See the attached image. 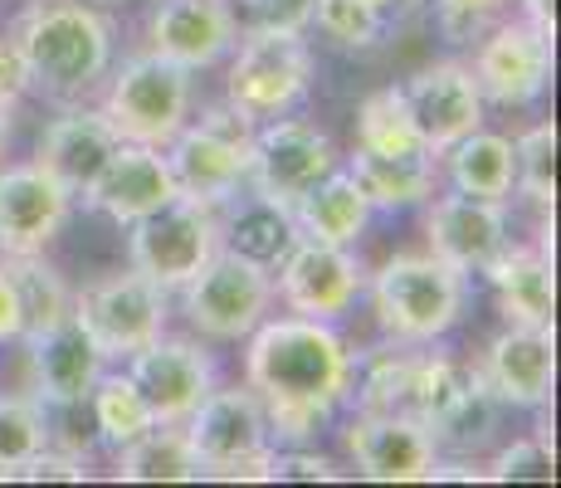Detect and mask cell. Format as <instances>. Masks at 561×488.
Listing matches in <instances>:
<instances>
[{"instance_id": "obj_1", "label": "cell", "mask_w": 561, "mask_h": 488, "mask_svg": "<svg viewBox=\"0 0 561 488\" xmlns=\"http://www.w3.org/2000/svg\"><path fill=\"white\" fill-rule=\"evenodd\" d=\"M357 356L318 318H264L250 332L244 386L259 396L274 444H308L352 396Z\"/></svg>"}, {"instance_id": "obj_2", "label": "cell", "mask_w": 561, "mask_h": 488, "mask_svg": "<svg viewBox=\"0 0 561 488\" xmlns=\"http://www.w3.org/2000/svg\"><path fill=\"white\" fill-rule=\"evenodd\" d=\"M5 35L25 54L30 89L49 98H79L113 59V25L93 0H30Z\"/></svg>"}, {"instance_id": "obj_3", "label": "cell", "mask_w": 561, "mask_h": 488, "mask_svg": "<svg viewBox=\"0 0 561 488\" xmlns=\"http://www.w3.org/2000/svg\"><path fill=\"white\" fill-rule=\"evenodd\" d=\"M469 382V366L455 362L449 352H420V342H396L381 352L362 356L352 390L357 406L376 410V416H410L420 425H435L445 406Z\"/></svg>"}, {"instance_id": "obj_4", "label": "cell", "mask_w": 561, "mask_h": 488, "mask_svg": "<svg viewBox=\"0 0 561 488\" xmlns=\"http://www.w3.org/2000/svg\"><path fill=\"white\" fill-rule=\"evenodd\" d=\"M376 322L396 342H435L463 313V274L435 254H396L371 279Z\"/></svg>"}, {"instance_id": "obj_5", "label": "cell", "mask_w": 561, "mask_h": 488, "mask_svg": "<svg viewBox=\"0 0 561 488\" xmlns=\"http://www.w3.org/2000/svg\"><path fill=\"white\" fill-rule=\"evenodd\" d=\"M254 117L240 107L215 103L196 123H186L167 147V167L176 177L181 195H196L210 205H230L250 181V151H254Z\"/></svg>"}, {"instance_id": "obj_6", "label": "cell", "mask_w": 561, "mask_h": 488, "mask_svg": "<svg viewBox=\"0 0 561 488\" xmlns=\"http://www.w3.org/2000/svg\"><path fill=\"white\" fill-rule=\"evenodd\" d=\"M234 64L225 79V103L240 107L254 123L284 117L304 103L312 83V49L304 30H259L250 25L234 35Z\"/></svg>"}, {"instance_id": "obj_7", "label": "cell", "mask_w": 561, "mask_h": 488, "mask_svg": "<svg viewBox=\"0 0 561 488\" xmlns=\"http://www.w3.org/2000/svg\"><path fill=\"white\" fill-rule=\"evenodd\" d=\"M191 69L161 59V54H137L113 73L103 98V117L113 123L117 143H142V147H167L181 127L191 123Z\"/></svg>"}, {"instance_id": "obj_8", "label": "cell", "mask_w": 561, "mask_h": 488, "mask_svg": "<svg viewBox=\"0 0 561 488\" xmlns=\"http://www.w3.org/2000/svg\"><path fill=\"white\" fill-rule=\"evenodd\" d=\"M181 293V313L186 322L210 342H240L250 338L259 322L268 318L274 303V269L254 264V259L234 254V249H215L201 264V274H191Z\"/></svg>"}, {"instance_id": "obj_9", "label": "cell", "mask_w": 561, "mask_h": 488, "mask_svg": "<svg viewBox=\"0 0 561 488\" xmlns=\"http://www.w3.org/2000/svg\"><path fill=\"white\" fill-rule=\"evenodd\" d=\"M181 425L196 444L205 479H268L274 435H268L264 406L250 386H210V396Z\"/></svg>"}, {"instance_id": "obj_10", "label": "cell", "mask_w": 561, "mask_h": 488, "mask_svg": "<svg viewBox=\"0 0 561 488\" xmlns=\"http://www.w3.org/2000/svg\"><path fill=\"white\" fill-rule=\"evenodd\" d=\"M127 230H133L127 235L133 269L167 293H176L220 249V205L196 201V195H171L167 205L133 220Z\"/></svg>"}, {"instance_id": "obj_11", "label": "cell", "mask_w": 561, "mask_h": 488, "mask_svg": "<svg viewBox=\"0 0 561 488\" xmlns=\"http://www.w3.org/2000/svg\"><path fill=\"white\" fill-rule=\"evenodd\" d=\"M171 293L152 284L147 274L127 269V274H107L99 284H89L73 298V318L93 338V347L113 362V356H133L137 347L167 332Z\"/></svg>"}, {"instance_id": "obj_12", "label": "cell", "mask_w": 561, "mask_h": 488, "mask_svg": "<svg viewBox=\"0 0 561 488\" xmlns=\"http://www.w3.org/2000/svg\"><path fill=\"white\" fill-rule=\"evenodd\" d=\"M337 167V147L322 127L304 123V117H268L254 127V151H250V186L264 201L294 211L304 195L318 186L328 171Z\"/></svg>"}, {"instance_id": "obj_13", "label": "cell", "mask_w": 561, "mask_h": 488, "mask_svg": "<svg viewBox=\"0 0 561 488\" xmlns=\"http://www.w3.org/2000/svg\"><path fill=\"white\" fill-rule=\"evenodd\" d=\"M274 269H278V293H284L288 308L298 318H318V322H337L366 284L357 254L347 245L308 240V235H298Z\"/></svg>"}, {"instance_id": "obj_14", "label": "cell", "mask_w": 561, "mask_h": 488, "mask_svg": "<svg viewBox=\"0 0 561 488\" xmlns=\"http://www.w3.org/2000/svg\"><path fill=\"white\" fill-rule=\"evenodd\" d=\"M469 69L483 103L527 107L552 83V39L537 35L527 20H499L479 39V54H473Z\"/></svg>"}, {"instance_id": "obj_15", "label": "cell", "mask_w": 561, "mask_h": 488, "mask_svg": "<svg viewBox=\"0 0 561 488\" xmlns=\"http://www.w3.org/2000/svg\"><path fill=\"white\" fill-rule=\"evenodd\" d=\"M127 376L147 396L157 425H181L191 410L210 396L215 386V356L191 338H152L127 356Z\"/></svg>"}, {"instance_id": "obj_16", "label": "cell", "mask_w": 561, "mask_h": 488, "mask_svg": "<svg viewBox=\"0 0 561 488\" xmlns=\"http://www.w3.org/2000/svg\"><path fill=\"white\" fill-rule=\"evenodd\" d=\"M352 464L362 479L371 484H430L435 479L439 450L430 430L410 416H376V410H357L342 430Z\"/></svg>"}, {"instance_id": "obj_17", "label": "cell", "mask_w": 561, "mask_h": 488, "mask_svg": "<svg viewBox=\"0 0 561 488\" xmlns=\"http://www.w3.org/2000/svg\"><path fill=\"white\" fill-rule=\"evenodd\" d=\"M25 342V372H30V396L39 400L45 410L59 406H83L89 400L93 382L103 376L107 356L93 347V338L79 328V318H59L49 328L30 332Z\"/></svg>"}, {"instance_id": "obj_18", "label": "cell", "mask_w": 561, "mask_h": 488, "mask_svg": "<svg viewBox=\"0 0 561 488\" xmlns=\"http://www.w3.org/2000/svg\"><path fill=\"white\" fill-rule=\"evenodd\" d=\"M405 107H410V123H415L420 143L430 151H449L459 137H469L473 127H483V93L473 83V69L469 64H430L420 69L415 79L401 89Z\"/></svg>"}, {"instance_id": "obj_19", "label": "cell", "mask_w": 561, "mask_h": 488, "mask_svg": "<svg viewBox=\"0 0 561 488\" xmlns=\"http://www.w3.org/2000/svg\"><path fill=\"white\" fill-rule=\"evenodd\" d=\"M176 191V177L167 167V151L142 147V143H117L99 167V177L83 191V205H93L113 225H133L142 215H152L157 205H167Z\"/></svg>"}, {"instance_id": "obj_20", "label": "cell", "mask_w": 561, "mask_h": 488, "mask_svg": "<svg viewBox=\"0 0 561 488\" xmlns=\"http://www.w3.org/2000/svg\"><path fill=\"white\" fill-rule=\"evenodd\" d=\"M425 240L430 254L445 259L459 274H483L503 245H508V211L503 201H483V195L449 191L430 205L425 215Z\"/></svg>"}, {"instance_id": "obj_21", "label": "cell", "mask_w": 561, "mask_h": 488, "mask_svg": "<svg viewBox=\"0 0 561 488\" xmlns=\"http://www.w3.org/2000/svg\"><path fill=\"white\" fill-rule=\"evenodd\" d=\"M73 195L39 171L35 161L0 171V249L5 254H45L69 220Z\"/></svg>"}, {"instance_id": "obj_22", "label": "cell", "mask_w": 561, "mask_h": 488, "mask_svg": "<svg viewBox=\"0 0 561 488\" xmlns=\"http://www.w3.org/2000/svg\"><path fill=\"white\" fill-rule=\"evenodd\" d=\"M240 35V15L230 0H157L147 39L152 54L181 64V69H210L234 49Z\"/></svg>"}, {"instance_id": "obj_23", "label": "cell", "mask_w": 561, "mask_h": 488, "mask_svg": "<svg viewBox=\"0 0 561 488\" xmlns=\"http://www.w3.org/2000/svg\"><path fill=\"white\" fill-rule=\"evenodd\" d=\"M489 390L513 410H542L552 396V376H557V342L552 328H517L508 322V332L489 342V356L479 362Z\"/></svg>"}, {"instance_id": "obj_24", "label": "cell", "mask_w": 561, "mask_h": 488, "mask_svg": "<svg viewBox=\"0 0 561 488\" xmlns=\"http://www.w3.org/2000/svg\"><path fill=\"white\" fill-rule=\"evenodd\" d=\"M542 245H503L493 254V264L483 269L493 288V303H499L503 322H517V328H552V225H547Z\"/></svg>"}, {"instance_id": "obj_25", "label": "cell", "mask_w": 561, "mask_h": 488, "mask_svg": "<svg viewBox=\"0 0 561 488\" xmlns=\"http://www.w3.org/2000/svg\"><path fill=\"white\" fill-rule=\"evenodd\" d=\"M113 147H117V133L103 117V107H69V113L45 127V137L35 147V167L49 171L69 195H83Z\"/></svg>"}, {"instance_id": "obj_26", "label": "cell", "mask_w": 561, "mask_h": 488, "mask_svg": "<svg viewBox=\"0 0 561 488\" xmlns=\"http://www.w3.org/2000/svg\"><path fill=\"white\" fill-rule=\"evenodd\" d=\"M366 220H371V201L362 195L357 177H352V171H337V167H332L328 177L294 205L298 235H308V240H328V245H357Z\"/></svg>"}, {"instance_id": "obj_27", "label": "cell", "mask_w": 561, "mask_h": 488, "mask_svg": "<svg viewBox=\"0 0 561 488\" xmlns=\"http://www.w3.org/2000/svg\"><path fill=\"white\" fill-rule=\"evenodd\" d=\"M347 171L357 177L371 211H405V205L430 201L435 177H439V157L435 151H425V157H381V151L352 147Z\"/></svg>"}, {"instance_id": "obj_28", "label": "cell", "mask_w": 561, "mask_h": 488, "mask_svg": "<svg viewBox=\"0 0 561 488\" xmlns=\"http://www.w3.org/2000/svg\"><path fill=\"white\" fill-rule=\"evenodd\" d=\"M503 400L489 390L479 366H469V382L455 400L445 406V416L430 425V440H435L439 459L455 454V459H469V454H483L493 440H499V420H503Z\"/></svg>"}, {"instance_id": "obj_29", "label": "cell", "mask_w": 561, "mask_h": 488, "mask_svg": "<svg viewBox=\"0 0 561 488\" xmlns=\"http://www.w3.org/2000/svg\"><path fill=\"white\" fill-rule=\"evenodd\" d=\"M113 474L123 484H196L205 479L201 454L191 444L186 425H152L147 435L117 450Z\"/></svg>"}, {"instance_id": "obj_30", "label": "cell", "mask_w": 561, "mask_h": 488, "mask_svg": "<svg viewBox=\"0 0 561 488\" xmlns=\"http://www.w3.org/2000/svg\"><path fill=\"white\" fill-rule=\"evenodd\" d=\"M234 201H240V195H234ZM294 240H298L294 211H284V205L264 201V195H254V191L244 195L230 215H220V245L254 259V264H264V269H274Z\"/></svg>"}, {"instance_id": "obj_31", "label": "cell", "mask_w": 561, "mask_h": 488, "mask_svg": "<svg viewBox=\"0 0 561 488\" xmlns=\"http://www.w3.org/2000/svg\"><path fill=\"white\" fill-rule=\"evenodd\" d=\"M449 167V181L463 195H483V201H503L513 191V137L483 133L473 127L469 137H459L449 151H439Z\"/></svg>"}, {"instance_id": "obj_32", "label": "cell", "mask_w": 561, "mask_h": 488, "mask_svg": "<svg viewBox=\"0 0 561 488\" xmlns=\"http://www.w3.org/2000/svg\"><path fill=\"white\" fill-rule=\"evenodd\" d=\"M83 406H89L93 430H99V440L107 450H123V444H133L137 435H147L157 425L152 406H147V396L137 390V382L127 372H103Z\"/></svg>"}, {"instance_id": "obj_33", "label": "cell", "mask_w": 561, "mask_h": 488, "mask_svg": "<svg viewBox=\"0 0 561 488\" xmlns=\"http://www.w3.org/2000/svg\"><path fill=\"white\" fill-rule=\"evenodd\" d=\"M357 147L381 151V157H425L415 123H410V107L401 89H376L371 98H362L357 107Z\"/></svg>"}, {"instance_id": "obj_34", "label": "cell", "mask_w": 561, "mask_h": 488, "mask_svg": "<svg viewBox=\"0 0 561 488\" xmlns=\"http://www.w3.org/2000/svg\"><path fill=\"white\" fill-rule=\"evenodd\" d=\"M5 269H10V279H15V293H20V313H25V338L73 313L69 284H64L59 269L45 264L39 254H5Z\"/></svg>"}, {"instance_id": "obj_35", "label": "cell", "mask_w": 561, "mask_h": 488, "mask_svg": "<svg viewBox=\"0 0 561 488\" xmlns=\"http://www.w3.org/2000/svg\"><path fill=\"white\" fill-rule=\"evenodd\" d=\"M49 444V410L35 396H0V469H15Z\"/></svg>"}, {"instance_id": "obj_36", "label": "cell", "mask_w": 561, "mask_h": 488, "mask_svg": "<svg viewBox=\"0 0 561 488\" xmlns=\"http://www.w3.org/2000/svg\"><path fill=\"white\" fill-rule=\"evenodd\" d=\"M513 186H523L527 201H557V127L537 123L513 143Z\"/></svg>"}, {"instance_id": "obj_37", "label": "cell", "mask_w": 561, "mask_h": 488, "mask_svg": "<svg viewBox=\"0 0 561 488\" xmlns=\"http://www.w3.org/2000/svg\"><path fill=\"white\" fill-rule=\"evenodd\" d=\"M312 20H318L322 35L342 49H371L376 39L386 35V25L371 10V0H318V5H312Z\"/></svg>"}, {"instance_id": "obj_38", "label": "cell", "mask_w": 561, "mask_h": 488, "mask_svg": "<svg viewBox=\"0 0 561 488\" xmlns=\"http://www.w3.org/2000/svg\"><path fill=\"white\" fill-rule=\"evenodd\" d=\"M483 479L493 484H508V479H537V484H552L557 479V454L547 435H527L513 440L508 450H499L489 464H483Z\"/></svg>"}, {"instance_id": "obj_39", "label": "cell", "mask_w": 561, "mask_h": 488, "mask_svg": "<svg viewBox=\"0 0 561 488\" xmlns=\"http://www.w3.org/2000/svg\"><path fill=\"white\" fill-rule=\"evenodd\" d=\"M439 5V30H445L449 45H473L499 25L503 5L508 0H435Z\"/></svg>"}, {"instance_id": "obj_40", "label": "cell", "mask_w": 561, "mask_h": 488, "mask_svg": "<svg viewBox=\"0 0 561 488\" xmlns=\"http://www.w3.org/2000/svg\"><path fill=\"white\" fill-rule=\"evenodd\" d=\"M268 479H298V484H332V479H342L337 474V464L328 459V454H308V450H284L278 454L274 450V464H268Z\"/></svg>"}, {"instance_id": "obj_41", "label": "cell", "mask_w": 561, "mask_h": 488, "mask_svg": "<svg viewBox=\"0 0 561 488\" xmlns=\"http://www.w3.org/2000/svg\"><path fill=\"white\" fill-rule=\"evenodd\" d=\"M15 479H25V484H83L89 474H83V459L79 454H54L49 444L39 454H30L25 464L15 469Z\"/></svg>"}, {"instance_id": "obj_42", "label": "cell", "mask_w": 561, "mask_h": 488, "mask_svg": "<svg viewBox=\"0 0 561 488\" xmlns=\"http://www.w3.org/2000/svg\"><path fill=\"white\" fill-rule=\"evenodd\" d=\"M312 5H318V0H244L250 25H259V30H308Z\"/></svg>"}, {"instance_id": "obj_43", "label": "cell", "mask_w": 561, "mask_h": 488, "mask_svg": "<svg viewBox=\"0 0 561 488\" xmlns=\"http://www.w3.org/2000/svg\"><path fill=\"white\" fill-rule=\"evenodd\" d=\"M30 93V69H25V54L10 35H0V103L15 107L20 98Z\"/></svg>"}, {"instance_id": "obj_44", "label": "cell", "mask_w": 561, "mask_h": 488, "mask_svg": "<svg viewBox=\"0 0 561 488\" xmlns=\"http://www.w3.org/2000/svg\"><path fill=\"white\" fill-rule=\"evenodd\" d=\"M20 338H25V313H20L15 279H10V269L0 264V347L20 342Z\"/></svg>"}, {"instance_id": "obj_45", "label": "cell", "mask_w": 561, "mask_h": 488, "mask_svg": "<svg viewBox=\"0 0 561 488\" xmlns=\"http://www.w3.org/2000/svg\"><path fill=\"white\" fill-rule=\"evenodd\" d=\"M371 10L381 15V25L391 30V25H405L410 15H420V10H425V0H371Z\"/></svg>"}, {"instance_id": "obj_46", "label": "cell", "mask_w": 561, "mask_h": 488, "mask_svg": "<svg viewBox=\"0 0 561 488\" xmlns=\"http://www.w3.org/2000/svg\"><path fill=\"white\" fill-rule=\"evenodd\" d=\"M523 20L537 30V35L557 39V10H552V0H523Z\"/></svg>"}, {"instance_id": "obj_47", "label": "cell", "mask_w": 561, "mask_h": 488, "mask_svg": "<svg viewBox=\"0 0 561 488\" xmlns=\"http://www.w3.org/2000/svg\"><path fill=\"white\" fill-rule=\"evenodd\" d=\"M5 137H10V103H0V151H5Z\"/></svg>"}, {"instance_id": "obj_48", "label": "cell", "mask_w": 561, "mask_h": 488, "mask_svg": "<svg viewBox=\"0 0 561 488\" xmlns=\"http://www.w3.org/2000/svg\"><path fill=\"white\" fill-rule=\"evenodd\" d=\"M99 5H113V0H99ZM152 5H157V0H152Z\"/></svg>"}]
</instances>
